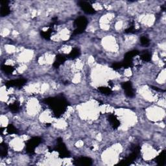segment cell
<instances>
[{
  "instance_id": "6da1fadb",
  "label": "cell",
  "mask_w": 166,
  "mask_h": 166,
  "mask_svg": "<svg viewBox=\"0 0 166 166\" xmlns=\"http://www.w3.org/2000/svg\"><path fill=\"white\" fill-rule=\"evenodd\" d=\"M44 102L50 106L51 110L56 118H59L66 110L68 102L62 96L50 97L45 99Z\"/></svg>"
},
{
  "instance_id": "7a4b0ae2",
  "label": "cell",
  "mask_w": 166,
  "mask_h": 166,
  "mask_svg": "<svg viewBox=\"0 0 166 166\" xmlns=\"http://www.w3.org/2000/svg\"><path fill=\"white\" fill-rule=\"evenodd\" d=\"M141 148L140 146L136 145L134 146V148L133 149V152L127 158H126L125 159L122 160L120 163H119V165H129L131 163H133L134 160H135L136 158H138V155H140Z\"/></svg>"
},
{
  "instance_id": "3957f363",
  "label": "cell",
  "mask_w": 166,
  "mask_h": 166,
  "mask_svg": "<svg viewBox=\"0 0 166 166\" xmlns=\"http://www.w3.org/2000/svg\"><path fill=\"white\" fill-rule=\"evenodd\" d=\"M57 147L55 148V150L56 151H57L58 154H59L60 158H69L70 157V153L67 149L65 144L63 143L62 139L61 138H58L57 140Z\"/></svg>"
},
{
  "instance_id": "277c9868",
  "label": "cell",
  "mask_w": 166,
  "mask_h": 166,
  "mask_svg": "<svg viewBox=\"0 0 166 166\" xmlns=\"http://www.w3.org/2000/svg\"><path fill=\"white\" fill-rule=\"evenodd\" d=\"M42 139L39 137H34L27 141L25 145L26 151L29 154L35 153L36 147H37L39 144L41 143Z\"/></svg>"
},
{
  "instance_id": "5b68a950",
  "label": "cell",
  "mask_w": 166,
  "mask_h": 166,
  "mask_svg": "<svg viewBox=\"0 0 166 166\" xmlns=\"http://www.w3.org/2000/svg\"><path fill=\"white\" fill-rule=\"evenodd\" d=\"M122 88L124 90L125 94L129 97H133L135 96V92L133 88V84L131 82L127 81L123 82L121 84Z\"/></svg>"
},
{
  "instance_id": "8992f818",
  "label": "cell",
  "mask_w": 166,
  "mask_h": 166,
  "mask_svg": "<svg viewBox=\"0 0 166 166\" xmlns=\"http://www.w3.org/2000/svg\"><path fill=\"white\" fill-rule=\"evenodd\" d=\"M88 25V19L84 16H80L75 19L74 21V25L76 27V29H79L84 32L85 29L86 28Z\"/></svg>"
},
{
  "instance_id": "52a82bcc",
  "label": "cell",
  "mask_w": 166,
  "mask_h": 166,
  "mask_svg": "<svg viewBox=\"0 0 166 166\" xmlns=\"http://www.w3.org/2000/svg\"><path fill=\"white\" fill-rule=\"evenodd\" d=\"M79 5L80 6V8L82 9V11H84L85 13H86L88 14H93L96 13L95 9L93 8L92 6L88 3V2L84 1H79Z\"/></svg>"
},
{
  "instance_id": "ba28073f",
  "label": "cell",
  "mask_w": 166,
  "mask_h": 166,
  "mask_svg": "<svg viewBox=\"0 0 166 166\" xmlns=\"http://www.w3.org/2000/svg\"><path fill=\"white\" fill-rule=\"evenodd\" d=\"M27 82V80L25 79H19L16 80H12L5 83V86L7 88L11 87H21Z\"/></svg>"
},
{
  "instance_id": "9c48e42d",
  "label": "cell",
  "mask_w": 166,
  "mask_h": 166,
  "mask_svg": "<svg viewBox=\"0 0 166 166\" xmlns=\"http://www.w3.org/2000/svg\"><path fill=\"white\" fill-rule=\"evenodd\" d=\"M74 164L75 165L89 166L92 165V160L88 157H80L74 160Z\"/></svg>"
},
{
  "instance_id": "30bf717a",
  "label": "cell",
  "mask_w": 166,
  "mask_h": 166,
  "mask_svg": "<svg viewBox=\"0 0 166 166\" xmlns=\"http://www.w3.org/2000/svg\"><path fill=\"white\" fill-rule=\"evenodd\" d=\"M9 1H1V16L2 17L6 16L10 14V8L8 5Z\"/></svg>"
},
{
  "instance_id": "8fae6325",
  "label": "cell",
  "mask_w": 166,
  "mask_h": 166,
  "mask_svg": "<svg viewBox=\"0 0 166 166\" xmlns=\"http://www.w3.org/2000/svg\"><path fill=\"white\" fill-rule=\"evenodd\" d=\"M108 121L114 129H118L120 126V121L114 114H110L108 117Z\"/></svg>"
},
{
  "instance_id": "7c38bea8",
  "label": "cell",
  "mask_w": 166,
  "mask_h": 166,
  "mask_svg": "<svg viewBox=\"0 0 166 166\" xmlns=\"http://www.w3.org/2000/svg\"><path fill=\"white\" fill-rule=\"evenodd\" d=\"M66 59H67V58L64 55H62L60 54L57 55V57H56V60L55 61V62L53 63V66H54V68H59L60 65L64 64V63L66 62Z\"/></svg>"
},
{
  "instance_id": "4fadbf2b",
  "label": "cell",
  "mask_w": 166,
  "mask_h": 166,
  "mask_svg": "<svg viewBox=\"0 0 166 166\" xmlns=\"http://www.w3.org/2000/svg\"><path fill=\"white\" fill-rule=\"evenodd\" d=\"M165 159V150H163L158 157L156 158V162L158 165H163Z\"/></svg>"
},
{
  "instance_id": "5bb4252c",
  "label": "cell",
  "mask_w": 166,
  "mask_h": 166,
  "mask_svg": "<svg viewBox=\"0 0 166 166\" xmlns=\"http://www.w3.org/2000/svg\"><path fill=\"white\" fill-rule=\"evenodd\" d=\"M80 55V50L78 48H75L73 49L72 51H71L70 54L68 55V58H70V59L74 60V59H75V58H76L78 57H79Z\"/></svg>"
},
{
  "instance_id": "9a60e30c",
  "label": "cell",
  "mask_w": 166,
  "mask_h": 166,
  "mask_svg": "<svg viewBox=\"0 0 166 166\" xmlns=\"http://www.w3.org/2000/svg\"><path fill=\"white\" fill-rule=\"evenodd\" d=\"M8 154V145L5 143H2L0 145V155L2 157H7Z\"/></svg>"
},
{
  "instance_id": "2e32d148",
  "label": "cell",
  "mask_w": 166,
  "mask_h": 166,
  "mask_svg": "<svg viewBox=\"0 0 166 166\" xmlns=\"http://www.w3.org/2000/svg\"><path fill=\"white\" fill-rule=\"evenodd\" d=\"M19 103L18 102H14L13 103L9 104V110L13 113H17L19 110Z\"/></svg>"
},
{
  "instance_id": "e0dca14e",
  "label": "cell",
  "mask_w": 166,
  "mask_h": 166,
  "mask_svg": "<svg viewBox=\"0 0 166 166\" xmlns=\"http://www.w3.org/2000/svg\"><path fill=\"white\" fill-rule=\"evenodd\" d=\"M139 54V51L136 50L131 51L127 53L125 55L124 59H129V60H133V58L136 56H137Z\"/></svg>"
},
{
  "instance_id": "ac0fdd59",
  "label": "cell",
  "mask_w": 166,
  "mask_h": 166,
  "mask_svg": "<svg viewBox=\"0 0 166 166\" xmlns=\"http://www.w3.org/2000/svg\"><path fill=\"white\" fill-rule=\"evenodd\" d=\"M52 31H53V29L50 27L48 30L42 31L41 35L44 38H45L46 40H50L51 38V33H52Z\"/></svg>"
},
{
  "instance_id": "d6986e66",
  "label": "cell",
  "mask_w": 166,
  "mask_h": 166,
  "mask_svg": "<svg viewBox=\"0 0 166 166\" xmlns=\"http://www.w3.org/2000/svg\"><path fill=\"white\" fill-rule=\"evenodd\" d=\"M1 70H3L6 74H12L14 72V68L13 66H11L3 64L1 66Z\"/></svg>"
},
{
  "instance_id": "ffe728a7",
  "label": "cell",
  "mask_w": 166,
  "mask_h": 166,
  "mask_svg": "<svg viewBox=\"0 0 166 166\" xmlns=\"http://www.w3.org/2000/svg\"><path fill=\"white\" fill-rule=\"evenodd\" d=\"M98 90L100 92L104 95H110V94H111L112 92V90L108 87H104V86L99 87L98 88Z\"/></svg>"
},
{
  "instance_id": "44dd1931",
  "label": "cell",
  "mask_w": 166,
  "mask_h": 166,
  "mask_svg": "<svg viewBox=\"0 0 166 166\" xmlns=\"http://www.w3.org/2000/svg\"><path fill=\"white\" fill-rule=\"evenodd\" d=\"M7 132L9 134H14L18 133V131L17 129L14 127V126L12 124H9L7 127Z\"/></svg>"
},
{
  "instance_id": "7402d4cb",
  "label": "cell",
  "mask_w": 166,
  "mask_h": 166,
  "mask_svg": "<svg viewBox=\"0 0 166 166\" xmlns=\"http://www.w3.org/2000/svg\"><path fill=\"white\" fill-rule=\"evenodd\" d=\"M141 59L145 61V62H149L151 60V55L148 52L143 53V54L141 55Z\"/></svg>"
},
{
  "instance_id": "603a6c76",
  "label": "cell",
  "mask_w": 166,
  "mask_h": 166,
  "mask_svg": "<svg viewBox=\"0 0 166 166\" xmlns=\"http://www.w3.org/2000/svg\"><path fill=\"white\" fill-rule=\"evenodd\" d=\"M123 67L127 68L131 67L132 64H133V60H129V59H124L123 62H121Z\"/></svg>"
},
{
  "instance_id": "cb8c5ba5",
  "label": "cell",
  "mask_w": 166,
  "mask_h": 166,
  "mask_svg": "<svg viewBox=\"0 0 166 166\" xmlns=\"http://www.w3.org/2000/svg\"><path fill=\"white\" fill-rule=\"evenodd\" d=\"M140 42L143 46H147L149 44L150 40L147 37H146V36H142V37L140 38Z\"/></svg>"
},
{
  "instance_id": "d4e9b609",
  "label": "cell",
  "mask_w": 166,
  "mask_h": 166,
  "mask_svg": "<svg viewBox=\"0 0 166 166\" xmlns=\"http://www.w3.org/2000/svg\"><path fill=\"white\" fill-rule=\"evenodd\" d=\"M112 68H113L114 70H118L119 69H121V68H123V66H122L121 62H116L114 63V64L112 65Z\"/></svg>"
},
{
  "instance_id": "484cf974",
  "label": "cell",
  "mask_w": 166,
  "mask_h": 166,
  "mask_svg": "<svg viewBox=\"0 0 166 166\" xmlns=\"http://www.w3.org/2000/svg\"><path fill=\"white\" fill-rule=\"evenodd\" d=\"M136 32V29H135V27L134 25H131V27H129L128 29H127L125 31V33H134Z\"/></svg>"
},
{
  "instance_id": "4316f807",
  "label": "cell",
  "mask_w": 166,
  "mask_h": 166,
  "mask_svg": "<svg viewBox=\"0 0 166 166\" xmlns=\"http://www.w3.org/2000/svg\"><path fill=\"white\" fill-rule=\"evenodd\" d=\"M152 88H153V90H157V91H160H160H161V92H162V91H163V92L164 91V90H162V89H159V88H157V87L152 86Z\"/></svg>"
}]
</instances>
